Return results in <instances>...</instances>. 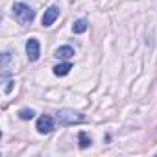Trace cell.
Wrapping results in <instances>:
<instances>
[{
  "label": "cell",
  "mask_w": 157,
  "mask_h": 157,
  "mask_svg": "<svg viewBox=\"0 0 157 157\" xmlns=\"http://www.w3.org/2000/svg\"><path fill=\"white\" fill-rule=\"evenodd\" d=\"M70 68H72L70 63H59V65L54 67V74H56V76H67V74L70 72Z\"/></svg>",
  "instance_id": "obj_7"
},
{
  "label": "cell",
  "mask_w": 157,
  "mask_h": 157,
  "mask_svg": "<svg viewBox=\"0 0 157 157\" xmlns=\"http://www.w3.org/2000/svg\"><path fill=\"white\" fill-rule=\"evenodd\" d=\"M72 56H74V48L72 46H59L56 50V57H59V59H70Z\"/></svg>",
  "instance_id": "obj_6"
},
{
  "label": "cell",
  "mask_w": 157,
  "mask_h": 157,
  "mask_svg": "<svg viewBox=\"0 0 157 157\" xmlns=\"http://www.w3.org/2000/svg\"><path fill=\"white\" fill-rule=\"evenodd\" d=\"M52 129H54V118L48 117V115L39 117V120H37V131L39 133H50Z\"/></svg>",
  "instance_id": "obj_4"
},
{
  "label": "cell",
  "mask_w": 157,
  "mask_h": 157,
  "mask_svg": "<svg viewBox=\"0 0 157 157\" xmlns=\"http://www.w3.org/2000/svg\"><path fill=\"white\" fill-rule=\"evenodd\" d=\"M85 117L76 113V111H70V109H63V111H57V122L61 126H72V124H80L83 122Z\"/></svg>",
  "instance_id": "obj_2"
},
{
  "label": "cell",
  "mask_w": 157,
  "mask_h": 157,
  "mask_svg": "<svg viewBox=\"0 0 157 157\" xmlns=\"http://www.w3.org/2000/svg\"><path fill=\"white\" fill-rule=\"evenodd\" d=\"M80 148H89L91 146V137L85 133V131H80Z\"/></svg>",
  "instance_id": "obj_9"
},
{
  "label": "cell",
  "mask_w": 157,
  "mask_h": 157,
  "mask_svg": "<svg viewBox=\"0 0 157 157\" xmlns=\"http://www.w3.org/2000/svg\"><path fill=\"white\" fill-rule=\"evenodd\" d=\"M87 28H89V22H87L85 19H80V21H76V22H74L72 32H74V33H83Z\"/></svg>",
  "instance_id": "obj_8"
},
{
  "label": "cell",
  "mask_w": 157,
  "mask_h": 157,
  "mask_svg": "<svg viewBox=\"0 0 157 157\" xmlns=\"http://www.w3.org/2000/svg\"><path fill=\"white\" fill-rule=\"evenodd\" d=\"M19 117H21L22 120H32V118L35 117V111H33V109H21V111H19Z\"/></svg>",
  "instance_id": "obj_10"
},
{
  "label": "cell",
  "mask_w": 157,
  "mask_h": 157,
  "mask_svg": "<svg viewBox=\"0 0 157 157\" xmlns=\"http://www.w3.org/2000/svg\"><path fill=\"white\" fill-rule=\"evenodd\" d=\"M57 17H59V8L57 6H50L44 11V15H43V26H52Z\"/></svg>",
  "instance_id": "obj_5"
},
{
  "label": "cell",
  "mask_w": 157,
  "mask_h": 157,
  "mask_svg": "<svg viewBox=\"0 0 157 157\" xmlns=\"http://www.w3.org/2000/svg\"><path fill=\"white\" fill-rule=\"evenodd\" d=\"M26 54H28V59L30 61H37L39 59L41 46H39V41L37 39H28V43H26Z\"/></svg>",
  "instance_id": "obj_3"
},
{
  "label": "cell",
  "mask_w": 157,
  "mask_h": 157,
  "mask_svg": "<svg viewBox=\"0 0 157 157\" xmlns=\"http://www.w3.org/2000/svg\"><path fill=\"white\" fill-rule=\"evenodd\" d=\"M13 15L17 17V21L21 24H30L35 17V11L28 6V4H22V2H17L13 4Z\"/></svg>",
  "instance_id": "obj_1"
}]
</instances>
